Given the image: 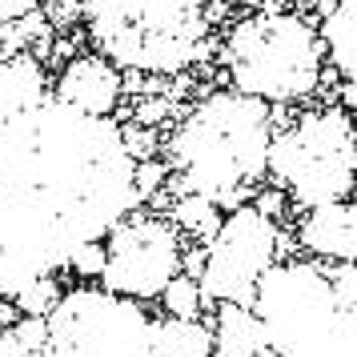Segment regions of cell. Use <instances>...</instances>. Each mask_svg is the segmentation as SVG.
Listing matches in <instances>:
<instances>
[{
  "instance_id": "6da1fadb",
  "label": "cell",
  "mask_w": 357,
  "mask_h": 357,
  "mask_svg": "<svg viewBox=\"0 0 357 357\" xmlns=\"http://www.w3.org/2000/svg\"><path fill=\"white\" fill-rule=\"evenodd\" d=\"M129 209L132 161L116 121L65 109L29 52L0 56V297L65 269Z\"/></svg>"
},
{
  "instance_id": "7a4b0ae2",
  "label": "cell",
  "mask_w": 357,
  "mask_h": 357,
  "mask_svg": "<svg viewBox=\"0 0 357 357\" xmlns=\"http://www.w3.org/2000/svg\"><path fill=\"white\" fill-rule=\"evenodd\" d=\"M273 141V109L233 89H209L177 116L165 137L173 193L209 197L221 213L253 201L265 181Z\"/></svg>"
},
{
  "instance_id": "3957f363",
  "label": "cell",
  "mask_w": 357,
  "mask_h": 357,
  "mask_svg": "<svg viewBox=\"0 0 357 357\" xmlns=\"http://www.w3.org/2000/svg\"><path fill=\"white\" fill-rule=\"evenodd\" d=\"M201 8L205 0H84L81 20L93 52L121 73L181 77L221 49Z\"/></svg>"
},
{
  "instance_id": "277c9868",
  "label": "cell",
  "mask_w": 357,
  "mask_h": 357,
  "mask_svg": "<svg viewBox=\"0 0 357 357\" xmlns=\"http://www.w3.org/2000/svg\"><path fill=\"white\" fill-rule=\"evenodd\" d=\"M221 81L233 93L285 109L317 97L325 81V49L317 24L301 13H245L229 20V33L217 49Z\"/></svg>"
},
{
  "instance_id": "5b68a950",
  "label": "cell",
  "mask_w": 357,
  "mask_h": 357,
  "mask_svg": "<svg viewBox=\"0 0 357 357\" xmlns=\"http://www.w3.org/2000/svg\"><path fill=\"white\" fill-rule=\"evenodd\" d=\"M249 309L277 357H357V309L333 301L321 261H277Z\"/></svg>"
},
{
  "instance_id": "8992f818",
  "label": "cell",
  "mask_w": 357,
  "mask_h": 357,
  "mask_svg": "<svg viewBox=\"0 0 357 357\" xmlns=\"http://www.w3.org/2000/svg\"><path fill=\"white\" fill-rule=\"evenodd\" d=\"M265 177L297 209H317L357 193V125L349 113L309 109L269 141Z\"/></svg>"
},
{
  "instance_id": "52a82bcc",
  "label": "cell",
  "mask_w": 357,
  "mask_h": 357,
  "mask_svg": "<svg viewBox=\"0 0 357 357\" xmlns=\"http://www.w3.org/2000/svg\"><path fill=\"white\" fill-rule=\"evenodd\" d=\"M40 357H149V317L137 301L81 285L61 293Z\"/></svg>"
},
{
  "instance_id": "ba28073f",
  "label": "cell",
  "mask_w": 357,
  "mask_h": 357,
  "mask_svg": "<svg viewBox=\"0 0 357 357\" xmlns=\"http://www.w3.org/2000/svg\"><path fill=\"white\" fill-rule=\"evenodd\" d=\"M105 269L100 289L125 301H157L161 289L181 273V233L169 217L149 209H129L105 237Z\"/></svg>"
},
{
  "instance_id": "9c48e42d",
  "label": "cell",
  "mask_w": 357,
  "mask_h": 357,
  "mask_svg": "<svg viewBox=\"0 0 357 357\" xmlns=\"http://www.w3.org/2000/svg\"><path fill=\"white\" fill-rule=\"evenodd\" d=\"M281 257V229L265 221L253 205L229 209L221 225L205 241V269H201V297L205 305H249L265 269Z\"/></svg>"
},
{
  "instance_id": "30bf717a",
  "label": "cell",
  "mask_w": 357,
  "mask_h": 357,
  "mask_svg": "<svg viewBox=\"0 0 357 357\" xmlns=\"http://www.w3.org/2000/svg\"><path fill=\"white\" fill-rule=\"evenodd\" d=\"M52 97L81 116L113 121L116 105L125 100V73L97 52H81L61 65L56 81H52Z\"/></svg>"
},
{
  "instance_id": "8fae6325",
  "label": "cell",
  "mask_w": 357,
  "mask_h": 357,
  "mask_svg": "<svg viewBox=\"0 0 357 357\" xmlns=\"http://www.w3.org/2000/svg\"><path fill=\"white\" fill-rule=\"evenodd\" d=\"M297 249L313 261L357 265V197L305 209L297 221Z\"/></svg>"
},
{
  "instance_id": "7c38bea8",
  "label": "cell",
  "mask_w": 357,
  "mask_h": 357,
  "mask_svg": "<svg viewBox=\"0 0 357 357\" xmlns=\"http://www.w3.org/2000/svg\"><path fill=\"white\" fill-rule=\"evenodd\" d=\"M321 49L341 81L357 84V0H321Z\"/></svg>"
},
{
  "instance_id": "4fadbf2b",
  "label": "cell",
  "mask_w": 357,
  "mask_h": 357,
  "mask_svg": "<svg viewBox=\"0 0 357 357\" xmlns=\"http://www.w3.org/2000/svg\"><path fill=\"white\" fill-rule=\"evenodd\" d=\"M213 357H257L269 349L265 325L249 305H213Z\"/></svg>"
},
{
  "instance_id": "5bb4252c",
  "label": "cell",
  "mask_w": 357,
  "mask_h": 357,
  "mask_svg": "<svg viewBox=\"0 0 357 357\" xmlns=\"http://www.w3.org/2000/svg\"><path fill=\"white\" fill-rule=\"evenodd\" d=\"M149 357H213L209 321L185 317H157L149 325Z\"/></svg>"
},
{
  "instance_id": "9a60e30c",
  "label": "cell",
  "mask_w": 357,
  "mask_h": 357,
  "mask_svg": "<svg viewBox=\"0 0 357 357\" xmlns=\"http://www.w3.org/2000/svg\"><path fill=\"white\" fill-rule=\"evenodd\" d=\"M221 217H225V213L217 209L209 197H197V193H177L173 209H169V221H173V229H177L181 237H193L197 245H205L213 233H217Z\"/></svg>"
},
{
  "instance_id": "2e32d148",
  "label": "cell",
  "mask_w": 357,
  "mask_h": 357,
  "mask_svg": "<svg viewBox=\"0 0 357 357\" xmlns=\"http://www.w3.org/2000/svg\"><path fill=\"white\" fill-rule=\"evenodd\" d=\"M161 305H165V317H185V321H193V317H201V309H209L205 297H201V285L185 273H177L161 289Z\"/></svg>"
},
{
  "instance_id": "e0dca14e",
  "label": "cell",
  "mask_w": 357,
  "mask_h": 357,
  "mask_svg": "<svg viewBox=\"0 0 357 357\" xmlns=\"http://www.w3.org/2000/svg\"><path fill=\"white\" fill-rule=\"evenodd\" d=\"M56 301H61V285H56V277H36V281H29L8 305L17 309L20 317H49L52 309H56Z\"/></svg>"
},
{
  "instance_id": "ac0fdd59",
  "label": "cell",
  "mask_w": 357,
  "mask_h": 357,
  "mask_svg": "<svg viewBox=\"0 0 357 357\" xmlns=\"http://www.w3.org/2000/svg\"><path fill=\"white\" fill-rule=\"evenodd\" d=\"M169 185V165L161 157H149V161H132V193H137V205L141 201H153Z\"/></svg>"
},
{
  "instance_id": "d6986e66",
  "label": "cell",
  "mask_w": 357,
  "mask_h": 357,
  "mask_svg": "<svg viewBox=\"0 0 357 357\" xmlns=\"http://www.w3.org/2000/svg\"><path fill=\"white\" fill-rule=\"evenodd\" d=\"M325 281H329V293L341 309H357V265H329L321 261Z\"/></svg>"
},
{
  "instance_id": "ffe728a7",
  "label": "cell",
  "mask_w": 357,
  "mask_h": 357,
  "mask_svg": "<svg viewBox=\"0 0 357 357\" xmlns=\"http://www.w3.org/2000/svg\"><path fill=\"white\" fill-rule=\"evenodd\" d=\"M121 129V145L129 153V161H149V157H157V149H161V137L157 129H145V125H116Z\"/></svg>"
},
{
  "instance_id": "44dd1931",
  "label": "cell",
  "mask_w": 357,
  "mask_h": 357,
  "mask_svg": "<svg viewBox=\"0 0 357 357\" xmlns=\"http://www.w3.org/2000/svg\"><path fill=\"white\" fill-rule=\"evenodd\" d=\"M8 333H13V341L29 357H40L45 354V341H49V321L45 317H17V321L8 325Z\"/></svg>"
},
{
  "instance_id": "7402d4cb",
  "label": "cell",
  "mask_w": 357,
  "mask_h": 357,
  "mask_svg": "<svg viewBox=\"0 0 357 357\" xmlns=\"http://www.w3.org/2000/svg\"><path fill=\"white\" fill-rule=\"evenodd\" d=\"M173 116H181L177 100L169 97H141L137 100V109H132V125H145V129H157V125H165V121H173Z\"/></svg>"
},
{
  "instance_id": "603a6c76",
  "label": "cell",
  "mask_w": 357,
  "mask_h": 357,
  "mask_svg": "<svg viewBox=\"0 0 357 357\" xmlns=\"http://www.w3.org/2000/svg\"><path fill=\"white\" fill-rule=\"evenodd\" d=\"M249 205H253V209H257L261 217H265V221H273L277 229L285 225V217H289V197L281 193L277 185H257Z\"/></svg>"
},
{
  "instance_id": "cb8c5ba5",
  "label": "cell",
  "mask_w": 357,
  "mask_h": 357,
  "mask_svg": "<svg viewBox=\"0 0 357 357\" xmlns=\"http://www.w3.org/2000/svg\"><path fill=\"white\" fill-rule=\"evenodd\" d=\"M68 269L81 277V281H97L100 269H105V241H84L73 249L68 257Z\"/></svg>"
},
{
  "instance_id": "d4e9b609",
  "label": "cell",
  "mask_w": 357,
  "mask_h": 357,
  "mask_svg": "<svg viewBox=\"0 0 357 357\" xmlns=\"http://www.w3.org/2000/svg\"><path fill=\"white\" fill-rule=\"evenodd\" d=\"M201 269H205V245H185L181 249V273L201 281Z\"/></svg>"
},
{
  "instance_id": "484cf974",
  "label": "cell",
  "mask_w": 357,
  "mask_h": 357,
  "mask_svg": "<svg viewBox=\"0 0 357 357\" xmlns=\"http://www.w3.org/2000/svg\"><path fill=\"white\" fill-rule=\"evenodd\" d=\"M33 8H40V0H0V24H13V20L29 17Z\"/></svg>"
},
{
  "instance_id": "4316f807",
  "label": "cell",
  "mask_w": 357,
  "mask_h": 357,
  "mask_svg": "<svg viewBox=\"0 0 357 357\" xmlns=\"http://www.w3.org/2000/svg\"><path fill=\"white\" fill-rule=\"evenodd\" d=\"M337 109L341 113H349V116H357V84L354 81L337 84Z\"/></svg>"
},
{
  "instance_id": "83f0119b",
  "label": "cell",
  "mask_w": 357,
  "mask_h": 357,
  "mask_svg": "<svg viewBox=\"0 0 357 357\" xmlns=\"http://www.w3.org/2000/svg\"><path fill=\"white\" fill-rule=\"evenodd\" d=\"M237 4H241L245 13H261L265 8V0H237Z\"/></svg>"
},
{
  "instance_id": "f1b7e54d",
  "label": "cell",
  "mask_w": 357,
  "mask_h": 357,
  "mask_svg": "<svg viewBox=\"0 0 357 357\" xmlns=\"http://www.w3.org/2000/svg\"><path fill=\"white\" fill-rule=\"evenodd\" d=\"M257 357H277V354H273V349H261V354H257Z\"/></svg>"
}]
</instances>
